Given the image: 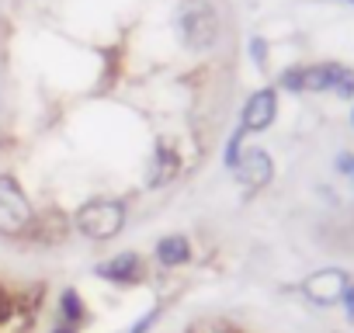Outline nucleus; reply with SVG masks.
<instances>
[{
    "label": "nucleus",
    "mask_w": 354,
    "mask_h": 333,
    "mask_svg": "<svg viewBox=\"0 0 354 333\" xmlns=\"http://www.w3.org/2000/svg\"><path fill=\"white\" fill-rule=\"evenodd\" d=\"M177 35L192 53H209L219 42V15L205 0H185L177 11Z\"/></svg>",
    "instance_id": "f257e3e1"
},
{
    "label": "nucleus",
    "mask_w": 354,
    "mask_h": 333,
    "mask_svg": "<svg viewBox=\"0 0 354 333\" xmlns=\"http://www.w3.org/2000/svg\"><path fill=\"white\" fill-rule=\"evenodd\" d=\"M73 226H77V233H84L94 243L115 240L125 229V202H118V198H91V202H84L77 209Z\"/></svg>",
    "instance_id": "f03ea898"
},
{
    "label": "nucleus",
    "mask_w": 354,
    "mask_h": 333,
    "mask_svg": "<svg viewBox=\"0 0 354 333\" xmlns=\"http://www.w3.org/2000/svg\"><path fill=\"white\" fill-rule=\"evenodd\" d=\"M35 219L39 216H35L28 195L21 191V184L11 174H0V236H8V240L32 236Z\"/></svg>",
    "instance_id": "7ed1b4c3"
},
{
    "label": "nucleus",
    "mask_w": 354,
    "mask_h": 333,
    "mask_svg": "<svg viewBox=\"0 0 354 333\" xmlns=\"http://www.w3.org/2000/svg\"><path fill=\"white\" fill-rule=\"evenodd\" d=\"M274 118H278V87H261L247 97L240 111V129L247 135H257V132H268Z\"/></svg>",
    "instance_id": "20e7f679"
},
{
    "label": "nucleus",
    "mask_w": 354,
    "mask_h": 333,
    "mask_svg": "<svg viewBox=\"0 0 354 333\" xmlns=\"http://www.w3.org/2000/svg\"><path fill=\"white\" fill-rule=\"evenodd\" d=\"M347 285H351L347 271H340V267H323V271H313V274L302 281V295H306L309 302H316V305H337Z\"/></svg>",
    "instance_id": "39448f33"
},
{
    "label": "nucleus",
    "mask_w": 354,
    "mask_h": 333,
    "mask_svg": "<svg viewBox=\"0 0 354 333\" xmlns=\"http://www.w3.org/2000/svg\"><path fill=\"white\" fill-rule=\"evenodd\" d=\"M233 174L240 178L243 188L261 191V188H268L271 178H274V160H271L268 149H261V146H247V149L240 153V163H236V171H233Z\"/></svg>",
    "instance_id": "423d86ee"
},
{
    "label": "nucleus",
    "mask_w": 354,
    "mask_h": 333,
    "mask_svg": "<svg viewBox=\"0 0 354 333\" xmlns=\"http://www.w3.org/2000/svg\"><path fill=\"white\" fill-rule=\"evenodd\" d=\"M94 274L111 281V285H139L142 274H146V264H142V257L136 250H122V254L108 257L104 264H97Z\"/></svg>",
    "instance_id": "0eeeda50"
},
{
    "label": "nucleus",
    "mask_w": 354,
    "mask_h": 333,
    "mask_svg": "<svg viewBox=\"0 0 354 333\" xmlns=\"http://www.w3.org/2000/svg\"><path fill=\"white\" fill-rule=\"evenodd\" d=\"M177 171H181V156H177V149L170 142H156L153 149V160H149V174H146V184L149 188H163Z\"/></svg>",
    "instance_id": "6e6552de"
},
{
    "label": "nucleus",
    "mask_w": 354,
    "mask_h": 333,
    "mask_svg": "<svg viewBox=\"0 0 354 333\" xmlns=\"http://www.w3.org/2000/svg\"><path fill=\"white\" fill-rule=\"evenodd\" d=\"M344 73V63H313L302 66V94H333L337 80Z\"/></svg>",
    "instance_id": "1a4fd4ad"
},
{
    "label": "nucleus",
    "mask_w": 354,
    "mask_h": 333,
    "mask_svg": "<svg viewBox=\"0 0 354 333\" xmlns=\"http://www.w3.org/2000/svg\"><path fill=\"white\" fill-rule=\"evenodd\" d=\"M153 254H156V260H160L163 267H181V264L192 260V240L181 236V233H170V236L156 240Z\"/></svg>",
    "instance_id": "9d476101"
},
{
    "label": "nucleus",
    "mask_w": 354,
    "mask_h": 333,
    "mask_svg": "<svg viewBox=\"0 0 354 333\" xmlns=\"http://www.w3.org/2000/svg\"><path fill=\"white\" fill-rule=\"evenodd\" d=\"M59 319L70 323V326H84L87 305H84V298H80L77 288H63V292H59Z\"/></svg>",
    "instance_id": "9b49d317"
},
{
    "label": "nucleus",
    "mask_w": 354,
    "mask_h": 333,
    "mask_svg": "<svg viewBox=\"0 0 354 333\" xmlns=\"http://www.w3.org/2000/svg\"><path fill=\"white\" fill-rule=\"evenodd\" d=\"M243 129H236L233 135H230V142H226V149H223V163L230 166V171H236V163H240V153H243Z\"/></svg>",
    "instance_id": "f8f14e48"
},
{
    "label": "nucleus",
    "mask_w": 354,
    "mask_h": 333,
    "mask_svg": "<svg viewBox=\"0 0 354 333\" xmlns=\"http://www.w3.org/2000/svg\"><path fill=\"white\" fill-rule=\"evenodd\" d=\"M278 91L302 94V66H285V70H281V77H278Z\"/></svg>",
    "instance_id": "ddd939ff"
},
{
    "label": "nucleus",
    "mask_w": 354,
    "mask_h": 333,
    "mask_svg": "<svg viewBox=\"0 0 354 333\" xmlns=\"http://www.w3.org/2000/svg\"><path fill=\"white\" fill-rule=\"evenodd\" d=\"M188 333H236L226 319H198L195 326H188Z\"/></svg>",
    "instance_id": "4468645a"
},
{
    "label": "nucleus",
    "mask_w": 354,
    "mask_h": 333,
    "mask_svg": "<svg viewBox=\"0 0 354 333\" xmlns=\"http://www.w3.org/2000/svg\"><path fill=\"white\" fill-rule=\"evenodd\" d=\"M333 94H337L340 101H354V70H351V66H344V73H340Z\"/></svg>",
    "instance_id": "2eb2a0df"
},
{
    "label": "nucleus",
    "mask_w": 354,
    "mask_h": 333,
    "mask_svg": "<svg viewBox=\"0 0 354 333\" xmlns=\"http://www.w3.org/2000/svg\"><path fill=\"white\" fill-rule=\"evenodd\" d=\"M250 59H254V66H257V70H264V66H268V42H264L261 35H254V39H250Z\"/></svg>",
    "instance_id": "dca6fc26"
},
{
    "label": "nucleus",
    "mask_w": 354,
    "mask_h": 333,
    "mask_svg": "<svg viewBox=\"0 0 354 333\" xmlns=\"http://www.w3.org/2000/svg\"><path fill=\"white\" fill-rule=\"evenodd\" d=\"M156 319H160V309H149V312H142V316H139L129 330H122V333H149Z\"/></svg>",
    "instance_id": "f3484780"
},
{
    "label": "nucleus",
    "mask_w": 354,
    "mask_h": 333,
    "mask_svg": "<svg viewBox=\"0 0 354 333\" xmlns=\"http://www.w3.org/2000/svg\"><path fill=\"white\" fill-rule=\"evenodd\" d=\"M333 166H337V174H347L351 178L354 174V153H337V163Z\"/></svg>",
    "instance_id": "a211bd4d"
},
{
    "label": "nucleus",
    "mask_w": 354,
    "mask_h": 333,
    "mask_svg": "<svg viewBox=\"0 0 354 333\" xmlns=\"http://www.w3.org/2000/svg\"><path fill=\"white\" fill-rule=\"evenodd\" d=\"M340 305H344V312H347V319L354 323V281L344 288V295H340Z\"/></svg>",
    "instance_id": "6ab92c4d"
},
{
    "label": "nucleus",
    "mask_w": 354,
    "mask_h": 333,
    "mask_svg": "<svg viewBox=\"0 0 354 333\" xmlns=\"http://www.w3.org/2000/svg\"><path fill=\"white\" fill-rule=\"evenodd\" d=\"M80 326H70V323H63V319H56L53 323V333H77Z\"/></svg>",
    "instance_id": "aec40b11"
},
{
    "label": "nucleus",
    "mask_w": 354,
    "mask_h": 333,
    "mask_svg": "<svg viewBox=\"0 0 354 333\" xmlns=\"http://www.w3.org/2000/svg\"><path fill=\"white\" fill-rule=\"evenodd\" d=\"M340 4H347V8H354V0H340Z\"/></svg>",
    "instance_id": "412c9836"
},
{
    "label": "nucleus",
    "mask_w": 354,
    "mask_h": 333,
    "mask_svg": "<svg viewBox=\"0 0 354 333\" xmlns=\"http://www.w3.org/2000/svg\"><path fill=\"white\" fill-rule=\"evenodd\" d=\"M351 125H354V108H351Z\"/></svg>",
    "instance_id": "4be33fe9"
},
{
    "label": "nucleus",
    "mask_w": 354,
    "mask_h": 333,
    "mask_svg": "<svg viewBox=\"0 0 354 333\" xmlns=\"http://www.w3.org/2000/svg\"><path fill=\"white\" fill-rule=\"evenodd\" d=\"M351 178H354V174H351Z\"/></svg>",
    "instance_id": "5701e85b"
}]
</instances>
